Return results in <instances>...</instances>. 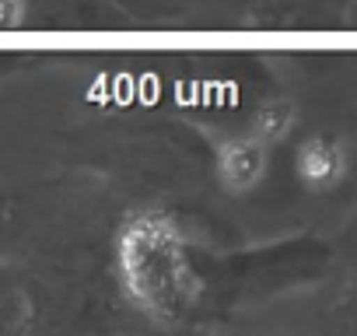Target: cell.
<instances>
[{
	"instance_id": "cell-1",
	"label": "cell",
	"mask_w": 357,
	"mask_h": 336,
	"mask_svg": "<svg viewBox=\"0 0 357 336\" xmlns=\"http://www.w3.org/2000/svg\"><path fill=\"white\" fill-rule=\"evenodd\" d=\"M119 266L130 298L144 312L161 319L183 312L193 291V273L165 221H133L119 242Z\"/></svg>"
},
{
	"instance_id": "cell-2",
	"label": "cell",
	"mask_w": 357,
	"mask_h": 336,
	"mask_svg": "<svg viewBox=\"0 0 357 336\" xmlns=\"http://www.w3.org/2000/svg\"><path fill=\"white\" fill-rule=\"evenodd\" d=\"M218 176H221L225 190H231V193L256 190L259 179L266 176V144L259 137L225 140L221 154H218Z\"/></svg>"
},
{
	"instance_id": "cell-3",
	"label": "cell",
	"mask_w": 357,
	"mask_h": 336,
	"mask_svg": "<svg viewBox=\"0 0 357 336\" xmlns=\"http://www.w3.org/2000/svg\"><path fill=\"white\" fill-rule=\"evenodd\" d=\"M343 172V154L333 140H322V137H312L301 144L298 151V176L308 183V186H329L336 183Z\"/></svg>"
},
{
	"instance_id": "cell-4",
	"label": "cell",
	"mask_w": 357,
	"mask_h": 336,
	"mask_svg": "<svg viewBox=\"0 0 357 336\" xmlns=\"http://www.w3.org/2000/svg\"><path fill=\"white\" fill-rule=\"evenodd\" d=\"M291 123H294V112H291L287 102H266V105L256 112V133H252V137H259L263 144H273V140L287 137Z\"/></svg>"
},
{
	"instance_id": "cell-5",
	"label": "cell",
	"mask_w": 357,
	"mask_h": 336,
	"mask_svg": "<svg viewBox=\"0 0 357 336\" xmlns=\"http://www.w3.org/2000/svg\"><path fill=\"white\" fill-rule=\"evenodd\" d=\"M22 18V0H0V29H11Z\"/></svg>"
}]
</instances>
